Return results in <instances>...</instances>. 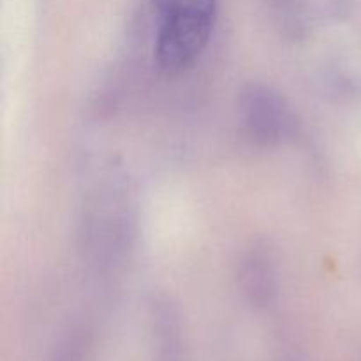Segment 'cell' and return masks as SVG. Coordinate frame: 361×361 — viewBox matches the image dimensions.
<instances>
[{
  "label": "cell",
  "mask_w": 361,
  "mask_h": 361,
  "mask_svg": "<svg viewBox=\"0 0 361 361\" xmlns=\"http://www.w3.org/2000/svg\"><path fill=\"white\" fill-rule=\"evenodd\" d=\"M219 0H152L155 62L175 76L190 69L210 44Z\"/></svg>",
  "instance_id": "obj_1"
},
{
  "label": "cell",
  "mask_w": 361,
  "mask_h": 361,
  "mask_svg": "<svg viewBox=\"0 0 361 361\" xmlns=\"http://www.w3.org/2000/svg\"><path fill=\"white\" fill-rule=\"evenodd\" d=\"M240 115L247 136L257 145H275L289 127V111L281 95L264 85L254 83L243 90Z\"/></svg>",
  "instance_id": "obj_2"
},
{
  "label": "cell",
  "mask_w": 361,
  "mask_h": 361,
  "mask_svg": "<svg viewBox=\"0 0 361 361\" xmlns=\"http://www.w3.org/2000/svg\"><path fill=\"white\" fill-rule=\"evenodd\" d=\"M240 282L256 302H267L275 291V270L267 249L254 247L240 268Z\"/></svg>",
  "instance_id": "obj_3"
}]
</instances>
